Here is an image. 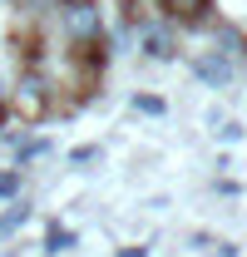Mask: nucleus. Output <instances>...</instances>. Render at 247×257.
Returning <instances> with one entry per match:
<instances>
[{"mask_svg":"<svg viewBox=\"0 0 247 257\" xmlns=\"http://www.w3.org/2000/svg\"><path fill=\"white\" fill-rule=\"evenodd\" d=\"M64 30H69V40L84 50V45H99L104 20H99V10H94L89 0H64Z\"/></svg>","mask_w":247,"mask_h":257,"instance_id":"nucleus-1","label":"nucleus"},{"mask_svg":"<svg viewBox=\"0 0 247 257\" xmlns=\"http://www.w3.org/2000/svg\"><path fill=\"white\" fill-rule=\"evenodd\" d=\"M15 114H20L25 124H40V119L50 114V89H45L40 79H20V94H15Z\"/></svg>","mask_w":247,"mask_h":257,"instance_id":"nucleus-2","label":"nucleus"},{"mask_svg":"<svg viewBox=\"0 0 247 257\" xmlns=\"http://www.w3.org/2000/svg\"><path fill=\"white\" fill-rule=\"evenodd\" d=\"M163 5H168V15H178V20H203L213 0H163Z\"/></svg>","mask_w":247,"mask_h":257,"instance_id":"nucleus-3","label":"nucleus"},{"mask_svg":"<svg viewBox=\"0 0 247 257\" xmlns=\"http://www.w3.org/2000/svg\"><path fill=\"white\" fill-rule=\"evenodd\" d=\"M5 119H10V109H5V104H0V124H5Z\"/></svg>","mask_w":247,"mask_h":257,"instance_id":"nucleus-4","label":"nucleus"}]
</instances>
